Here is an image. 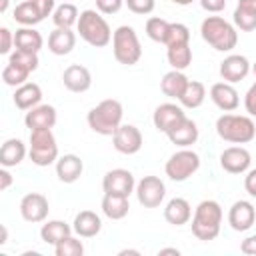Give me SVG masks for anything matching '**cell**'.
<instances>
[{
  "instance_id": "1",
  "label": "cell",
  "mask_w": 256,
  "mask_h": 256,
  "mask_svg": "<svg viewBox=\"0 0 256 256\" xmlns=\"http://www.w3.org/2000/svg\"><path fill=\"white\" fill-rule=\"evenodd\" d=\"M222 224V206L216 200H202L192 214V234L202 240L210 242L220 234Z\"/></svg>"
},
{
  "instance_id": "2",
  "label": "cell",
  "mask_w": 256,
  "mask_h": 256,
  "mask_svg": "<svg viewBox=\"0 0 256 256\" xmlns=\"http://www.w3.org/2000/svg\"><path fill=\"white\" fill-rule=\"evenodd\" d=\"M200 34L218 52H230L238 44L236 26L224 20L222 16H206L200 24Z\"/></svg>"
},
{
  "instance_id": "3",
  "label": "cell",
  "mask_w": 256,
  "mask_h": 256,
  "mask_svg": "<svg viewBox=\"0 0 256 256\" xmlns=\"http://www.w3.org/2000/svg\"><path fill=\"white\" fill-rule=\"evenodd\" d=\"M122 116H124L122 104L118 100H114V98H106V100H102L100 104H96L88 112L86 120H88V126L96 134L112 136L118 130V126L122 124Z\"/></svg>"
},
{
  "instance_id": "4",
  "label": "cell",
  "mask_w": 256,
  "mask_h": 256,
  "mask_svg": "<svg viewBox=\"0 0 256 256\" xmlns=\"http://www.w3.org/2000/svg\"><path fill=\"white\" fill-rule=\"evenodd\" d=\"M216 132L224 142L248 144L256 138V124L252 116L242 114H222L216 120Z\"/></svg>"
},
{
  "instance_id": "5",
  "label": "cell",
  "mask_w": 256,
  "mask_h": 256,
  "mask_svg": "<svg viewBox=\"0 0 256 256\" xmlns=\"http://www.w3.org/2000/svg\"><path fill=\"white\" fill-rule=\"evenodd\" d=\"M76 28L80 38L94 48H104L112 40V30L98 10H82Z\"/></svg>"
},
{
  "instance_id": "6",
  "label": "cell",
  "mask_w": 256,
  "mask_h": 256,
  "mask_svg": "<svg viewBox=\"0 0 256 256\" xmlns=\"http://www.w3.org/2000/svg\"><path fill=\"white\" fill-rule=\"evenodd\" d=\"M112 52L114 58L124 66H134L142 58V46L132 26L124 24L112 32Z\"/></svg>"
},
{
  "instance_id": "7",
  "label": "cell",
  "mask_w": 256,
  "mask_h": 256,
  "mask_svg": "<svg viewBox=\"0 0 256 256\" xmlns=\"http://www.w3.org/2000/svg\"><path fill=\"white\" fill-rule=\"evenodd\" d=\"M28 156L36 166H50L58 160V144L50 128L30 132V150Z\"/></svg>"
},
{
  "instance_id": "8",
  "label": "cell",
  "mask_w": 256,
  "mask_h": 256,
  "mask_svg": "<svg viewBox=\"0 0 256 256\" xmlns=\"http://www.w3.org/2000/svg\"><path fill=\"white\" fill-rule=\"evenodd\" d=\"M200 168V156L190 150V148H180L178 152H174L164 166V172L170 180L174 182H184L188 180L192 174H196V170Z\"/></svg>"
},
{
  "instance_id": "9",
  "label": "cell",
  "mask_w": 256,
  "mask_h": 256,
  "mask_svg": "<svg viewBox=\"0 0 256 256\" xmlns=\"http://www.w3.org/2000/svg\"><path fill=\"white\" fill-rule=\"evenodd\" d=\"M136 198L144 208H158L166 196V186L158 176H144L136 184Z\"/></svg>"
},
{
  "instance_id": "10",
  "label": "cell",
  "mask_w": 256,
  "mask_h": 256,
  "mask_svg": "<svg viewBox=\"0 0 256 256\" xmlns=\"http://www.w3.org/2000/svg\"><path fill=\"white\" fill-rule=\"evenodd\" d=\"M102 190L104 194H116V196H130L136 190V182L130 170L126 168H114L108 170L102 178Z\"/></svg>"
},
{
  "instance_id": "11",
  "label": "cell",
  "mask_w": 256,
  "mask_h": 256,
  "mask_svg": "<svg viewBox=\"0 0 256 256\" xmlns=\"http://www.w3.org/2000/svg\"><path fill=\"white\" fill-rule=\"evenodd\" d=\"M142 144H144L142 132L134 124H120L118 130L112 134V146L120 154H126V156L136 154L142 148Z\"/></svg>"
},
{
  "instance_id": "12",
  "label": "cell",
  "mask_w": 256,
  "mask_h": 256,
  "mask_svg": "<svg viewBox=\"0 0 256 256\" xmlns=\"http://www.w3.org/2000/svg\"><path fill=\"white\" fill-rule=\"evenodd\" d=\"M48 210H50V206H48V198L44 194L30 192L20 200V214L26 222H32V224L44 222L48 216Z\"/></svg>"
},
{
  "instance_id": "13",
  "label": "cell",
  "mask_w": 256,
  "mask_h": 256,
  "mask_svg": "<svg viewBox=\"0 0 256 256\" xmlns=\"http://www.w3.org/2000/svg\"><path fill=\"white\" fill-rule=\"evenodd\" d=\"M184 118H186L184 108L178 106V104H174V102H164V104L156 106V110L152 114V122H154L156 130L158 132H164V134H168Z\"/></svg>"
},
{
  "instance_id": "14",
  "label": "cell",
  "mask_w": 256,
  "mask_h": 256,
  "mask_svg": "<svg viewBox=\"0 0 256 256\" xmlns=\"http://www.w3.org/2000/svg\"><path fill=\"white\" fill-rule=\"evenodd\" d=\"M252 156L244 146H230L220 154V166L228 174H244L250 170Z\"/></svg>"
},
{
  "instance_id": "15",
  "label": "cell",
  "mask_w": 256,
  "mask_h": 256,
  "mask_svg": "<svg viewBox=\"0 0 256 256\" xmlns=\"http://www.w3.org/2000/svg\"><path fill=\"white\" fill-rule=\"evenodd\" d=\"M250 70H252V64L242 54H228L220 62V76H222L224 82H230V84H236V82L244 80Z\"/></svg>"
},
{
  "instance_id": "16",
  "label": "cell",
  "mask_w": 256,
  "mask_h": 256,
  "mask_svg": "<svg viewBox=\"0 0 256 256\" xmlns=\"http://www.w3.org/2000/svg\"><path fill=\"white\" fill-rule=\"evenodd\" d=\"M254 220H256V208H254V204L248 202V200H238V202H234V204L230 206V210H228V224H230V228L236 230V232H246V230H250L252 224H254Z\"/></svg>"
},
{
  "instance_id": "17",
  "label": "cell",
  "mask_w": 256,
  "mask_h": 256,
  "mask_svg": "<svg viewBox=\"0 0 256 256\" xmlns=\"http://www.w3.org/2000/svg\"><path fill=\"white\" fill-rule=\"evenodd\" d=\"M24 124H26V128H30V132L32 130H44V128L52 130L56 124V108L50 104H38V106L26 110Z\"/></svg>"
},
{
  "instance_id": "18",
  "label": "cell",
  "mask_w": 256,
  "mask_h": 256,
  "mask_svg": "<svg viewBox=\"0 0 256 256\" xmlns=\"http://www.w3.org/2000/svg\"><path fill=\"white\" fill-rule=\"evenodd\" d=\"M62 82L70 92L82 94L92 86V74L86 66L82 64H70L64 72H62Z\"/></svg>"
},
{
  "instance_id": "19",
  "label": "cell",
  "mask_w": 256,
  "mask_h": 256,
  "mask_svg": "<svg viewBox=\"0 0 256 256\" xmlns=\"http://www.w3.org/2000/svg\"><path fill=\"white\" fill-rule=\"evenodd\" d=\"M210 98H212V102L222 112H232L240 104L238 92H236V88L230 82H216V84H212L210 86Z\"/></svg>"
},
{
  "instance_id": "20",
  "label": "cell",
  "mask_w": 256,
  "mask_h": 256,
  "mask_svg": "<svg viewBox=\"0 0 256 256\" xmlns=\"http://www.w3.org/2000/svg\"><path fill=\"white\" fill-rule=\"evenodd\" d=\"M84 172V162L80 156L76 154H64V156H58L56 160V176L60 182L64 184H72L76 182Z\"/></svg>"
},
{
  "instance_id": "21",
  "label": "cell",
  "mask_w": 256,
  "mask_h": 256,
  "mask_svg": "<svg viewBox=\"0 0 256 256\" xmlns=\"http://www.w3.org/2000/svg\"><path fill=\"white\" fill-rule=\"evenodd\" d=\"M168 140L174 144V146H178V148H190L196 140H198V126H196V122L194 120H190L188 116L182 120V122H178L168 134Z\"/></svg>"
},
{
  "instance_id": "22",
  "label": "cell",
  "mask_w": 256,
  "mask_h": 256,
  "mask_svg": "<svg viewBox=\"0 0 256 256\" xmlns=\"http://www.w3.org/2000/svg\"><path fill=\"white\" fill-rule=\"evenodd\" d=\"M72 230L80 238H94L102 230V220H100V216L96 212L82 210V212L76 214V218L72 222Z\"/></svg>"
},
{
  "instance_id": "23",
  "label": "cell",
  "mask_w": 256,
  "mask_h": 256,
  "mask_svg": "<svg viewBox=\"0 0 256 256\" xmlns=\"http://www.w3.org/2000/svg\"><path fill=\"white\" fill-rule=\"evenodd\" d=\"M76 46V34L70 28H54L48 36V50L56 56H66Z\"/></svg>"
},
{
  "instance_id": "24",
  "label": "cell",
  "mask_w": 256,
  "mask_h": 256,
  "mask_svg": "<svg viewBox=\"0 0 256 256\" xmlns=\"http://www.w3.org/2000/svg\"><path fill=\"white\" fill-rule=\"evenodd\" d=\"M164 218L172 226H184L192 218V206L186 198H172L164 208Z\"/></svg>"
},
{
  "instance_id": "25",
  "label": "cell",
  "mask_w": 256,
  "mask_h": 256,
  "mask_svg": "<svg viewBox=\"0 0 256 256\" xmlns=\"http://www.w3.org/2000/svg\"><path fill=\"white\" fill-rule=\"evenodd\" d=\"M12 98H14L16 108H20V110H30V108H34V106L40 104V100H42V90H40V86H38L36 82H24L22 86L16 88V92H14Z\"/></svg>"
},
{
  "instance_id": "26",
  "label": "cell",
  "mask_w": 256,
  "mask_h": 256,
  "mask_svg": "<svg viewBox=\"0 0 256 256\" xmlns=\"http://www.w3.org/2000/svg\"><path fill=\"white\" fill-rule=\"evenodd\" d=\"M26 156V144L20 138H8L0 148V164L4 168L18 166Z\"/></svg>"
},
{
  "instance_id": "27",
  "label": "cell",
  "mask_w": 256,
  "mask_h": 256,
  "mask_svg": "<svg viewBox=\"0 0 256 256\" xmlns=\"http://www.w3.org/2000/svg\"><path fill=\"white\" fill-rule=\"evenodd\" d=\"M186 86H188L186 74L182 70H174V68L170 72H166L162 76V80H160V90L164 92V96L176 98V100L182 96V92L186 90Z\"/></svg>"
},
{
  "instance_id": "28",
  "label": "cell",
  "mask_w": 256,
  "mask_h": 256,
  "mask_svg": "<svg viewBox=\"0 0 256 256\" xmlns=\"http://www.w3.org/2000/svg\"><path fill=\"white\" fill-rule=\"evenodd\" d=\"M44 40L42 34L38 30H34L32 26H22L14 32V46L18 50H26V52H40Z\"/></svg>"
},
{
  "instance_id": "29",
  "label": "cell",
  "mask_w": 256,
  "mask_h": 256,
  "mask_svg": "<svg viewBox=\"0 0 256 256\" xmlns=\"http://www.w3.org/2000/svg\"><path fill=\"white\" fill-rule=\"evenodd\" d=\"M100 208L104 212L106 218L110 220H122L128 210H130V202H128V196H116V194H104L102 202H100Z\"/></svg>"
},
{
  "instance_id": "30",
  "label": "cell",
  "mask_w": 256,
  "mask_h": 256,
  "mask_svg": "<svg viewBox=\"0 0 256 256\" xmlns=\"http://www.w3.org/2000/svg\"><path fill=\"white\" fill-rule=\"evenodd\" d=\"M74 230L70 224H66L64 220H48L46 224H42L40 228V238L42 242L50 244V246H56L60 240H64L66 236H70Z\"/></svg>"
},
{
  "instance_id": "31",
  "label": "cell",
  "mask_w": 256,
  "mask_h": 256,
  "mask_svg": "<svg viewBox=\"0 0 256 256\" xmlns=\"http://www.w3.org/2000/svg\"><path fill=\"white\" fill-rule=\"evenodd\" d=\"M14 20L22 26H34L38 22L44 20L42 12H40V6L36 0H24L20 4H16L14 8Z\"/></svg>"
},
{
  "instance_id": "32",
  "label": "cell",
  "mask_w": 256,
  "mask_h": 256,
  "mask_svg": "<svg viewBox=\"0 0 256 256\" xmlns=\"http://www.w3.org/2000/svg\"><path fill=\"white\" fill-rule=\"evenodd\" d=\"M204 98H206V86L198 80H188V86L182 92V96L178 98V102H180L182 108H192L194 110V108L202 106Z\"/></svg>"
},
{
  "instance_id": "33",
  "label": "cell",
  "mask_w": 256,
  "mask_h": 256,
  "mask_svg": "<svg viewBox=\"0 0 256 256\" xmlns=\"http://www.w3.org/2000/svg\"><path fill=\"white\" fill-rule=\"evenodd\" d=\"M78 18H80V12L72 2H62L52 12V22L56 28H72L74 24H78Z\"/></svg>"
},
{
  "instance_id": "34",
  "label": "cell",
  "mask_w": 256,
  "mask_h": 256,
  "mask_svg": "<svg viewBox=\"0 0 256 256\" xmlns=\"http://www.w3.org/2000/svg\"><path fill=\"white\" fill-rule=\"evenodd\" d=\"M166 58L168 64L174 70H186L192 62V50L190 44H176V46H166Z\"/></svg>"
},
{
  "instance_id": "35",
  "label": "cell",
  "mask_w": 256,
  "mask_h": 256,
  "mask_svg": "<svg viewBox=\"0 0 256 256\" xmlns=\"http://www.w3.org/2000/svg\"><path fill=\"white\" fill-rule=\"evenodd\" d=\"M168 28H170V22H166L164 18H158V16H152L146 20V36L158 44H166V36H168Z\"/></svg>"
},
{
  "instance_id": "36",
  "label": "cell",
  "mask_w": 256,
  "mask_h": 256,
  "mask_svg": "<svg viewBox=\"0 0 256 256\" xmlns=\"http://www.w3.org/2000/svg\"><path fill=\"white\" fill-rule=\"evenodd\" d=\"M28 76H30V72L26 70V68H22V66H16V64H6L4 66V70H2V80H4V84L6 86H14V88H18V86H22L24 82H28Z\"/></svg>"
},
{
  "instance_id": "37",
  "label": "cell",
  "mask_w": 256,
  "mask_h": 256,
  "mask_svg": "<svg viewBox=\"0 0 256 256\" xmlns=\"http://www.w3.org/2000/svg\"><path fill=\"white\" fill-rule=\"evenodd\" d=\"M176 44H190V30L182 22H170L164 46H176Z\"/></svg>"
},
{
  "instance_id": "38",
  "label": "cell",
  "mask_w": 256,
  "mask_h": 256,
  "mask_svg": "<svg viewBox=\"0 0 256 256\" xmlns=\"http://www.w3.org/2000/svg\"><path fill=\"white\" fill-rule=\"evenodd\" d=\"M8 62L10 64H16V66H22V68H26L28 72H34L36 68H38V54L36 52H26V50H14V52H10V56H8Z\"/></svg>"
},
{
  "instance_id": "39",
  "label": "cell",
  "mask_w": 256,
  "mask_h": 256,
  "mask_svg": "<svg viewBox=\"0 0 256 256\" xmlns=\"http://www.w3.org/2000/svg\"><path fill=\"white\" fill-rule=\"evenodd\" d=\"M54 252H56V256H82L84 254V244L70 234L54 246Z\"/></svg>"
},
{
  "instance_id": "40",
  "label": "cell",
  "mask_w": 256,
  "mask_h": 256,
  "mask_svg": "<svg viewBox=\"0 0 256 256\" xmlns=\"http://www.w3.org/2000/svg\"><path fill=\"white\" fill-rule=\"evenodd\" d=\"M232 20H234V26L240 28L242 32H252V30H256V14H252V12H246V10L236 8Z\"/></svg>"
},
{
  "instance_id": "41",
  "label": "cell",
  "mask_w": 256,
  "mask_h": 256,
  "mask_svg": "<svg viewBox=\"0 0 256 256\" xmlns=\"http://www.w3.org/2000/svg\"><path fill=\"white\" fill-rule=\"evenodd\" d=\"M124 4L128 6V10L130 12H134V14H150L152 10H154V6H156V2L154 0H124Z\"/></svg>"
},
{
  "instance_id": "42",
  "label": "cell",
  "mask_w": 256,
  "mask_h": 256,
  "mask_svg": "<svg viewBox=\"0 0 256 256\" xmlns=\"http://www.w3.org/2000/svg\"><path fill=\"white\" fill-rule=\"evenodd\" d=\"M124 0H96V10L100 14H116L122 8Z\"/></svg>"
},
{
  "instance_id": "43",
  "label": "cell",
  "mask_w": 256,
  "mask_h": 256,
  "mask_svg": "<svg viewBox=\"0 0 256 256\" xmlns=\"http://www.w3.org/2000/svg\"><path fill=\"white\" fill-rule=\"evenodd\" d=\"M12 46H14V32L2 26L0 28V54H10Z\"/></svg>"
},
{
  "instance_id": "44",
  "label": "cell",
  "mask_w": 256,
  "mask_h": 256,
  "mask_svg": "<svg viewBox=\"0 0 256 256\" xmlns=\"http://www.w3.org/2000/svg\"><path fill=\"white\" fill-rule=\"evenodd\" d=\"M244 108H246L248 116L256 118V82L248 88V92H246V96H244Z\"/></svg>"
},
{
  "instance_id": "45",
  "label": "cell",
  "mask_w": 256,
  "mask_h": 256,
  "mask_svg": "<svg viewBox=\"0 0 256 256\" xmlns=\"http://www.w3.org/2000/svg\"><path fill=\"white\" fill-rule=\"evenodd\" d=\"M200 6L210 14H218L226 8V0H200Z\"/></svg>"
},
{
  "instance_id": "46",
  "label": "cell",
  "mask_w": 256,
  "mask_h": 256,
  "mask_svg": "<svg viewBox=\"0 0 256 256\" xmlns=\"http://www.w3.org/2000/svg\"><path fill=\"white\" fill-rule=\"evenodd\" d=\"M244 188H246V192L252 198H256V168H252V170L246 172V176H244Z\"/></svg>"
},
{
  "instance_id": "47",
  "label": "cell",
  "mask_w": 256,
  "mask_h": 256,
  "mask_svg": "<svg viewBox=\"0 0 256 256\" xmlns=\"http://www.w3.org/2000/svg\"><path fill=\"white\" fill-rule=\"evenodd\" d=\"M240 250H242L244 254L256 256V234H252V236L244 238V240H242V244H240Z\"/></svg>"
},
{
  "instance_id": "48",
  "label": "cell",
  "mask_w": 256,
  "mask_h": 256,
  "mask_svg": "<svg viewBox=\"0 0 256 256\" xmlns=\"http://www.w3.org/2000/svg\"><path fill=\"white\" fill-rule=\"evenodd\" d=\"M12 180H14V178H12V174L8 172V168L2 166V168H0V192H6V190L12 186Z\"/></svg>"
},
{
  "instance_id": "49",
  "label": "cell",
  "mask_w": 256,
  "mask_h": 256,
  "mask_svg": "<svg viewBox=\"0 0 256 256\" xmlns=\"http://www.w3.org/2000/svg\"><path fill=\"white\" fill-rule=\"evenodd\" d=\"M236 8H240V10H246V12H252V14H256V0H238Z\"/></svg>"
},
{
  "instance_id": "50",
  "label": "cell",
  "mask_w": 256,
  "mask_h": 256,
  "mask_svg": "<svg viewBox=\"0 0 256 256\" xmlns=\"http://www.w3.org/2000/svg\"><path fill=\"white\" fill-rule=\"evenodd\" d=\"M158 254H160V256H162V254H174V256H178L180 250H178V248H160Z\"/></svg>"
},
{
  "instance_id": "51",
  "label": "cell",
  "mask_w": 256,
  "mask_h": 256,
  "mask_svg": "<svg viewBox=\"0 0 256 256\" xmlns=\"http://www.w3.org/2000/svg\"><path fill=\"white\" fill-rule=\"evenodd\" d=\"M2 228V238H0V244H6L8 242V230H6V226H0Z\"/></svg>"
},
{
  "instance_id": "52",
  "label": "cell",
  "mask_w": 256,
  "mask_h": 256,
  "mask_svg": "<svg viewBox=\"0 0 256 256\" xmlns=\"http://www.w3.org/2000/svg\"><path fill=\"white\" fill-rule=\"evenodd\" d=\"M170 2H174V4H178V6H188V4H192L194 0H170Z\"/></svg>"
},
{
  "instance_id": "53",
  "label": "cell",
  "mask_w": 256,
  "mask_h": 256,
  "mask_svg": "<svg viewBox=\"0 0 256 256\" xmlns=\"http://www.w3.org/2000/svg\"><path fill=\"white\" fill-rule=\"evenodd\" d=\"M124 254H140V252H138V250H122L120 256H124Z\"/></svg>"
},
{
  "instance_id": "54",
  "label": "cell",
  "mask_w": 256,
  "mask_h": 256,
  "mask_svg": "<svg viewBox=\"0 0 256 256\" xmlns=\"http://www.w3.org/2000/svg\"><path fill=\"white\" fill-rule=\"evenodd\" d=\"M6 8H8V0H2V4H0V12H6Z\"/></svg>"
},
{
  "instance_id": "55",
  "label": "cell",
  "mask_w": 256,
  "mask_h": 256,
  "mask_svg": "<svg viewBox=\"0 0 256 256\" xmlns=\"http://www.w3.org/2000/svg\"><path fill=\"white\" fill-rule=\"evenodd\" d=\"M252 72H254V74H256V62H254V64H252Z\"/></svg>"
},
{
  "instance_id": "56",
  "label": "cell",
  "mask_w": 256,
  "mask_h": 256,
  "mask_svg": "<svg viewBox=\"0 0 256 256\" xmlns=\"http://www.w3.org/2000/svg\"><path fill=\"white\" fill-rule=\"evenodd\" d=\"M62 2H68V0H62Z\"/></svg>"
}]
</instances>
